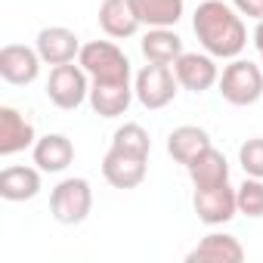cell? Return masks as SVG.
<instances>
[{"label": "cell", "mask_w": 263, "mask_h": 263, "mask_svg": "<svg viewBox=\"0 0 263 263\" xmlns=\"http://www.w3.org/2000/svg\"><path fill=\"white\" fill-rule=\"evenodd\" d=\"M31 149H34V164L44 174H62L74 161V146L65 134H47Z\"/></svg>", "instance_id": "obj_18"}, {"label": "cell", "mask_w": 263, "mask_h": 263, "mask_svg": "<svg viewBox=\"0 0 263 263\" xmlns=\"http://www.w3.org/2000/svg\"><path fill=\"white\" fill-rule=\"evenodd\" d=\"M232 7H235L241 16L254 19V22H260V19H263V0H232Z\"/></svg>", "instance_id": "obj_25"}, {"label": "cell", "mask_w": 263, "mask_h": 263, "mask_svg": "<svg viewBox=\"0 0 263 263\" xmlns=\"http://www.w3.org/2000/svg\"><path fill=\"white\" fill-rule=\"evenodd\" d=\"M143 56L149 62H161V65H174L186 50H183V37L174 28H149L140 41Z\"/></svg>", "instance_id": "obj_20"}, {"label": "cell", "mask_w": 263, "mask_h": 263, "mask_svg": "<svg viewBox=\"0 0 263 263\" xmlns=\"http://www.w3.org/2000/svg\"><path fill=\"white\" fill-rule=\"evenodd\" d=\"M41 167H4L0 171V198L4 201H31L41 192Z\"/></svg>", "instance_id": "obj_17"}, {"label": "cell", "mask_w": 263, "mask_h": 263, "mask_svg": "<svg viewBox=\"0 0 263 263\" xmlns=\"http://www.w3.org/2000/svg\"><path fill=\"white\" fill-rule=\"evenodd\" d=\"M217 87H220V96L229 105H238V108L254 105L263 96V68L251 59H232L223 68Z\"/></svg>", "instance_id": "obj_4"}, {"label": "cell", "mask_w": 263, "mask_h": 263, "mask_svg": "<svg viewBox=\"0 0 263 263\" xmlns=\"http://www.w3.org/2000/svg\"><path fill=\"white\" fill-rule=\"evenodd\" d=\"M37 53L47 65H65V62H74L81 56V41L71 28H62V25H50V28H41L37 31Z\"/></svg>", "instance_id": "obj_12"}, {"label": "cell", "mask_w": 263, "mask_h": 263, "mask_svg": "<svg viewBox=\"0 0 263 263\" xmlns=\"http://www.w3.org/2000/svg\"><path fill=\"white\" fill-rule=\"evenodd\" d=\"M149 158H140V155H130V152H121V149H108L105 158H102V177L108 186L115 189H137L143 180H146V164Z\"/></svg>", "instance_id": "obj_10"}, {"label": "cell", "mask_w": 263, "mask_h": 263, "mask_svg": "<svg viewBox=\"0 0 263 263\" xmlns=\"http://www.w3.org/2000/svg\"><path fill=\"white\" fill-rule=\"evenodd\" d=\"M254 47H257V53H260V59H263V19H260L257 28H254Z\"/></svg>", "instance_id": "obj_26"}, {"label": "cell", "mask_w": 263, "mask_h": 263, "mask_svg": "<svg viewBox=\"0 0 263 263\" xmlns=\"http://www.w3.org/2000/svg\"><path fill=\"white\" fill-rule=\"evenodd\" d=\"M47 99L62 111H74L90 99V74L81 68V62L53 65L47 81Z\"/></svg>", "instance_id": "obj_5"}, {"label": "cell", "mask_w": 263, "mask_h": 263, "mask_svg": "<svg viewBox=\"0 0 263 263\" xmlns=\"http://www.w3.org/2000/svg\"><path fill=\"white\" fill-rule=\"evenodd\" d=\"M130 7L146 28H174L183 19L186 0H130Z\"/></svg>", "instance_id": "obj_19"}, {"label": "cell", "mask_w": 263, "mask_h": 263, "mask_svg": "<svg viewBox=\"0 0 263 263\" xmlns=\"http://www.w3.org/2000/svg\"><path fill=\"white\" fill-rule=\"evenodd\" d=\"M41 53L37 47H25V44H7L0 50V78L7 84H16V87H28L37 81L41 74Z\"/></svg>", "instance_id": "obj_8"}, {"label": "cell", "mask_w": 263, "mask_h": 263, "mask_svg": "<svg viewBox=\"0 0 263 263\" xmlns=\"http://www.w3.org/2000/svg\"><path fill=\"white\" fill-rule=\"evenodd\" d=\"M37 143L34 124L13 105H0V155L10 158Z\"/></svg>", "instance_id": "obj_11"}, {"label": "cell", "mask_w": 263, "mask_h": 263, "mask_svg": "<svg viewBox=\"0 0 263 263\" xmlns=\"http://www.w3.org/2000/svg\"><path fill=\"white\" fill-rule=\"evenodd\" d=\"M235 201H238V214L260 220L263 217V180L248 177L238 189H235Z\"/></svg>", "instance_id": "obj_23"}, {"label": "cell", "mask_w": 263, "mask_h": 263, "mask_svg": "<svg viewBox=\"0 0 263 263\" xmlns=\"http://www.w3.org/2000/svg\"><path fill=\"white\" fill-rule=\"evenodd\" d=\"M111 146L121 149V152H130V155H140V158H149L152 152V140H149V130L143 124H121L115 130V137H111Z\"/></svg>", "instance_id": "obj_22"}, {"label": "cell", "mask_w": 263, "mask_h": 263, "mask_svg": "<svg viewBox=\"0 0 263 263\" xmlns=\"http://www.w3.org/2000/svg\"><path fill=\"white\" fill-rule=\"evenodd\" d=\"M134 87L130 84H115V81H93L90 84V105L99 118H118L134 102Z\"/></svg>", "instance_id": "obj_15"}, {"label": "cell", "mask_w": 263, "mask_h": 263, "mask_svg": "<svg viewBox=\"0 0 263 263\" xmlns=\"http://www.w3.org/2000/svg\"><path fill=\"white\" fill-rule=\"evenodd\" d=\"M189 180L195 189H208V186H220V183H229V161L220 149H204L189 167Z\"/></svg>", "instance_id": "obj_21"}, {"label": "cell", "mask_w": 263, "mask_h": 263, "mask_svg": "<svg viewBox=\"0 0 263 263\" xmlns=\"http://www.w3.org/2000/svg\"><path fill=\"white\" fill-rule=\"evenodd\" d=\"M174 74H177L180 87L189 93H204L220 81V68L211 53H183L174 62Z\"/></svg>", "instance_id": "obj_9"}, {"label": "cell", "mask_w": 263, "mask_h": 263, "mask_svg": "<svg viewBox=\"0 0 263 263\" xmlns=\"http://www.w3.org/2000/svg\"><path fill=\"white\" fill-rule=\"evenodd\" d=\"M192 31L204 53H211L214 59H238V53L248 47L241 13L223 0H201L192 13Z\"/></svg>", "instance_id": "obj_1"}, {"label": "cell", "mask_w": 263, "mask_h": 263, "mask_svg": "<svg viewBox=\"0 0 263 263\" xmlns=\"http://www.w3.org/2000/svg\"><path fill=\"white\" fill-rule=\"evenodd\" d=\"M186 260L189 263H241L245 260V248L229 232H208L186 254Z\"/></svg>", "instance_id": "obj_13"}, {"label": "cell", "mask_w": 263, "mask_h": 263, "mask_svg": "<svg viewBox=\"0 0 263 263\" xmlns=\"http://www.w3.org/2000/svg\"><path fill=\"white\" fill-rule=\"evenodd\" d=\"M211 134L204 127H195V124H183V127H174L171 137H167V155L180 164H192L204 149H211Z\"/></svg>", "instance_id": "obj_16"}, {"label": "cell", "mask_w": 263, "mask_h": 263, "mask_svg": "<svg viewBox=\"0 0 263 263\" xmlns=\"http://www.w3.org/2000/svg\"><path fill=\"white\" fill-rule=\"evenodd\" d=\"M93 211V186L84 177H65L50 192V214L62 226H78Z\"/></svg>", "instance_id": "obj_3"}, {"label": "cell", "mask_w": 263, "mask_h": 263, "mask_svg": "<svg viewBox=\"0 0 263 263\" xmlns=\"http://www.w3.org/2000/svg\"><path fill=\"white\" fill-rule=\"evenodd\" d=\"M192 208L198 214L201 223L208 226H223L238 214V201H235V189L229 183L220 186H208V189H195L192 195Z\"/></svg>", "instance_id": "obj_7"}, {"label": "cell", "mask_w": 263, "mask_h": 263, "mask_svg": "<svg viewBox=\"0 0 263 263\" xmlns=\"http://www.w3.org/2000/svg\"><path fill=\"white\" fill-rule=\"evenodd\" d=\"M99 28L111 41H127L140 31V19L130 7V0H102L99 4Z\"/></svg>", "instance_id": "obj_14"}, {"label": "cell", "mask_w": 263, "mask_h": 263, "mask_svg": "<svg viewBox=\"0 0 263 263\" xmlns=\"http://www.w3.org/2000/svg\"><path fill=\"white\" fill-rule=\"evenodd\" d=\"M177 87H180V81H177L174 68L171 65H161V62L143 65L137 71V81H134V93H137L140 105L149 108V111L171 105L174 96H177Z\"/></svg>", "instance_id": "obj_6"}, {"label": "cell", "mask_w": 263, "mask_h": 263, "mask_svg": "<svg viewBox=\"0 0 263 263\" xmlns=\"http://www.w3.org/2000/svg\"><path fill=\"white\" fill-rule=\"evenodd\" d=\"M78 62L90 74V81L130 84V59L115 41H90V44H84Z\"/></svg>", "instance_id": "obj_2"}, {"label": "cell", "mask_w": 263, "mask_h": 263, "mask_svg": "<svg viewBox=\"0 0 263 263\" xmlns=\"http://www.w3.org/2000/svg\"><path fill=\"white\" fill-rule=\"evenodd\" d=\"M238 164H241L245 177L263 180V137H251L238 146Z\"/></svg>", "instance_id": "obj_24"}]
</instances>
